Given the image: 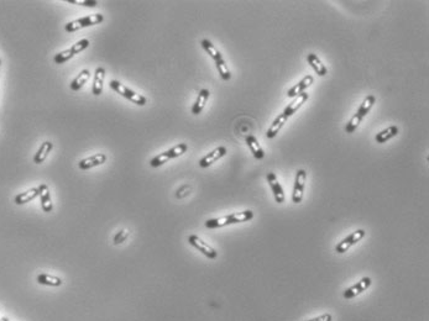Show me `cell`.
<instances>
[{"mask_svg": "<svg viewBox=\"0 0 429 321\" xmlns=\"http://www.w3.org/2000/svg\"><path fill=\"white\" fill-rule=\"evenodd\" d=\"M252 218H254V213L251 210H245L241 211V213H234L230 214V215L223 216V218L207 220L205 221V227H208V229H218V227L226 226V225L249 221Z\"/></svg>", "mask_w": 429, "mask_h": 321, "instance_id": "1", "label": "cell"}, {"mask_svg": "<svg viewBox=\"0 0 429 321\" xmlns=\"http://www.w3.org/2000/svg\"><path fill=\"white\" fill-rule=\"evenodd\" d=\"M104 16L102 14H93V15L84 16V18L77 19V20H73V21L68 22L64 26V30L67 32H74L78 31V30L83 29V27L93 26V25H98L101 22H103Z\"/></svg>", "mask_w": 429, "mask_h": 321, "instance_id": "2", "label": "cell"}, {"mask_svg": "<svg viewBox=\"0 0 429 321\" xmlns=\"http://www.w3.org/2000/svg\"><path fill=\"white\" fill-rule=\"evenodd\" d=\"M110 88L113 90H115L118 94L122 95V97L126 98V99H129L130 101L135 103L136 105L143 106L146 103H147V100H146V98L143 97V95L138 94V93L133 92V90L129 89V88L125 87V85H123L122 83H119L118 80H111Z\"/></svg>", "mask_w": 429, "mask_h": 321, "instance_id": "3", "label": "cell"}, {"mask_svg": "<svg viewBox=\"0 0 429 321\" xmlns=\"http://www.w3.org/2000/svg\"><path fill=\"white\" fill-rule=\"evenodd\" d=\"M187 148L188 147H187V145H185V143H180V145L175 146V147H172L171 150L166 151V152L161 153V155H159V156H156L155 158H152L151 162H150V164H151V167L162 166L163 163H166L167 160H172V158H176V157H178V156L183 155V153L187 151Z\"/></svg>", "mask_w": 429, "mask_h": 321, "instance_id": "4", "label": "cell"}, {"mask_svg": "<svg viewBox=\"0 0 429 321\" xmlns=\"http://www.w3.org/2000/svg\"><path fill=\"white\" fill-rule=\"evenodd\" d=\"M306 179H307V173L305 169H300L296 174V182H294L293 194H292V201L296 204H300L303 199V192H305Z\"/></svg>", "mask_w": 429, "mask_h": 321, "instance_id": "5", "label": "cell"}, {"mask_svg": "<svg viewBox=\"0 0 429 321\" xmlns=\"http://www.w3.org/2000/svg\"><path fill=\"white\" fill-rule=\"evenodd\" d=\"M188 242L191 243L194 248H197L199 252L203 253L205 257L210 258V260H215V258H217L218 256L217 251H215L212 246H209L208 243L204 242L203 240L199 239L197 235H191V236L188 237Z\"/></svg>", "mask_w": 429, "mask_h": 321, "instance_id": "6", "label": "cell"}, {"mask_svg": "<svg viewBox=\"0 0 429 321\" xmlns=\"http://www.w3.org/2000/svg\"><path fill=\"white\" fill-rule=\"evenodd\" d=\"M364 236H365V231H364L363 229L356 230V231H354L352 234H350L349 236L345 237L342 242L338 243L337 247H335V252L337 253L347 252L351 246H354L356 242H359Z\"/></svg>", "mask_w": 429, "mask_h": 321, "instance_id": "7", "label": "cell"}, {"mask_svg": "<svg viewBox=\"0 0 429 321\" xmlns=\"http://www.w3.org/2000/svg\"><path fill=\"white\" fill-rule=\"evenodd\" d=\"M370 285H371V278H368V277H364V278L360 279L356 284H354L352 287H350L349 289L345 290L343 295H344L345 299H352V298H355L356 295L365 292Z\"/></svg>", "mask_w": 429, "mask_h": 321, "instance_id": "8", "label": "cell"}, {"mask_svg": "<svg viewBox=\"0 0 429 321\" xmlns=\"http://www.w3.org/2000/svg\"><path fill=\"white\" fill-rule=\"evenodd\" d=\"M225 155H226V148L224 147V146H220V147L215 148L214 151L208 153L207 156H204V157L199 160V166H201L202 168H207V167L212 166L215 160H220V158L224 157Z\"/></svg>", "mask_w": 429, "mask_h": 321, "instance_id": "9", "label": "cell"}, {"mask_svg": "<svg viewBox=\"0 0 429 321\" xmlns=\"http://www.w3.org/2000/svg\"><path fill=\"white\" fill-rule=\"evenodd\" d=\"M267 182L270 184L271 189H272L273 193V197H275V200L277 201L278 204H282L285 201V193L284 189H282L281 184L278 183L277 181V177H276L275 173H268L267 174Z\"/></svg>", "mask_w": 429, "mask_h": 321, "instance_id": "10", "label": "cell"}, {"mask_svg": "<svg viewBox=\"0 0 429 321\" xmlns=\"http://www.w3.org/2000/svg\"><path fill=\"white\" fill-rule=\"evenodd\" d=\"M106 160V156L104 153H97L94 156H90V157L84 158L80 162V168L83 169V171H87V169L93 168V167H97V166H101V164L105 163Z\"/></svg>", "mask_w": 429, "mask_h": 321, "instance_id": "11", "label": "cell"}, {"mask_svg": "<svg viewBox=\"0 0 429 321\" xmlns=\"http://www.w3.org/2000/svg\"><path fill=\"white\" fill-rule=\"evenodd\" d=\"M39 190H40V197L41 200V206H42V210L45 213H51L53 209V204H52V200H51V195H50V190H48V187L46 184H41L39 187Z\"/></svg>", "mask_w": 429, "mask_h": 321, "instance_id": "12", "label": "cell"}, {"mask_svg": "<svg viewBox=\"0 0 429 321\" xmlns=\"http://www.w3.org/2000/svg\"><path fill=\"white\" fill-rule=\"evenodd\" d=\"M313 80H314V79H313L312 76H306L305 78H303L302 80L298 83V84L294 85L293 88H291V89L288 90V93H287V97L294 98V97H298V95H301L302 93H305V90L307 89V88L309 87L310 84H312Z\"/></svg>", "mask_w": 429, "mask_h": 321, "instance_id": "13", "label": "cell"}, {"mask_svg": "<svg viewBox=\"0 0 429 321\" xmlns=\"http://www.w3.org/2000/svg\"><path fill=\"white\" fill-rule=\"evenodd\" d=\"M104 78H105V69L103 67H98L96 69V74H94V82H93V94L94 95H101L103 92V83Z\"/></svg>", "mask_w": 429, "mask_h": 321, "instance_id": "14", "label": "cell"}, {"mask_svg": "<svg viewBox=\"0 0 429 321\" xmlns=\"http://www.w3.org/2000/svg\"><path fill=\"white\" fill-rule=\"evenodd\" d=\"M307 100H308V94H307V93H302V94H301V95H298V97H297V99L294 100V101H292V103L289 104V105L287 106L286 109H285L284 115L286 116L287 119H288L289 116L293 115V114L296 113V111L298 110V109H300L301 106H302V104H305L306 101H307Z\"/></svg>", "mask_w": 429, "mask_h": 321, "instance_id": "15", "label": "cell"}, {"mask_svg": "<svg viewBox=\"0 0 429 321\" xmlns=\"http://www.w3.org/2000/svg\"><path fill=\"white\" fill-rule=\"evenodd\" d=\"M39 194H40L39 187L31 188V189L26 190V192L20 193V194L16 195L15 199H14V201H15L18 205H22V204H26V203H29V201H31V200H34L35 198L39 197Z\"/></svg>", "mask_w": 429, "mask_h": 321, "instance_id": "16", "label": "cell"}, {"mask_svg": "<svg viewBox=\"0 0 429 321\" xmlns=\"http://www.w3.org/2000/svg\"><path fill=\"white\" fill-rule=\"evenodd\" d=\"M37 283H40L42 285H47V287H60L63 282H62V279L59 278V277L41 273L37 276Z\"/></svg>", "mask_w": 429, "mask_h": 321, "instance_id": "17", "label": "cell"}, {"mask_svg": "<svg viewBox=\"0 0 429 321\" xmlns=\"http://www.w3.org/2000/svg\"><path fill=\"white\" fill-rule=\"evenodd\" d=\"M208 98H209V90L202 89L201 92H199L198 98H197L196 103H194L193 108H192V113H193L194 115H198V114L202 113V110L204 109V105L207 103Z\"/></svg>", "mask_w": 429, "mask_h": 321, "instance_id": "18", "label": "cell"}, {"mask_svg": "<svg viewBox=\"0 0 429 321\" xmlns=\"http://www.w3.org/2000/svg\"><path fill=\"white\" fill-rule=\"evenodd\" d=\"M52 148H53V143L50 142V141H45V142L41 145V147L39 148V151L36 152V155H35V157H34L35 163H37V164L42 163L43 160L47 158L48 153L51 152V150H52Z\"/></svg>", "mask_w": 429, "mask_h": 321, "instance_id": "19", "label": "cell"}, {"mask_svg": "<svg viewBox=\"0 0 429 321\" xmlns=\"http://www.w3.org/2000/svg\"><path fill=\"white\" fill-rule=\"evenodd\" d=\"M286 121H287V118L284 115V114L280 116H277V119H276L275 121L272 122V125H271L270 129L267 130V134H266V136H267L268 139H273V137H275L276 135L280 132V130L284 127V125L286 124Z\"/></svg>", "mask_w": 429, "mask_h": 321, "instance_id": "20", "label": "cell"}, {"mask_svg": "<svg viewBox=\"0 0 429 321\" xmlns=\"http://www.w3.org/2000/svg\"><path fill=\"white\" fill-rule=\"evenodd\" d=\"M307 60H308V62H309L310 66H312V68L314 69L315 72H317V74H318V76H321V77L326 76L327 72H328L327 71V67L324 66L323 63H322L321 60L317 57V55H314V53H310V55H308Z\"/></svg>", "mask_w": 429, "mask_h": 321, "instance_id": "21", "label": "cell"}, {"mask_svg": "<svg viewBox=\"0 0 429 321\" xmlns=\"http://www.w3.org/2000/svg\"><path fill=\"white\" fill-rule=\"evenodd\" d=\"M246 143L247 146H249L250 150H251L252 155H254L255 158H257V160H263V158L265 157V152H264V150L261 148V146L259 145L257 140L255 139L254 136H247Z\"/></svg>", "mask_w": 429, "mask_h": 321, "instance_id": "22", "label": "cell"}, {"mask_svg": "<svg viewBox=\"0 0 429 321\" xmlns=\"http://www.w3.org/2000/svg\"><path fill=\"white\" fill-rule=\"evenodd\" d=\"M89 77H90L89 71H88V69H83V71L81 72V73L73 79V80H72L71 89L72 90H80L81 88H82L83 85H84L85 83L88 82Z\"/></svg>", "mask_w": 429, "mask_h": 321, "instance_id": "23", "label": "cell"}, {"mask_svg": "<svg viewBox=\"0 0 429 321\" xmlns=\"http://www.w3.org/2000/svg\"><path fill=\"white\" fill-rule=\"evenodd\" d=\"M397 134H398V127L397 126L387 127L386 130H384V131L379 132V134L376 135V142L377 143L386 142V141H388L389 139L395 137Z\"/></svg>", "mask_w": 429, "mask_h": 321, "instance_id": "24", "label": "cell"}, {"mask_svg": "<svg viewBox=\"0 0 429 321\" xmlns=\"http://www.w3.org/2000/svg\"><path fill=\"white\" fill-rule=\"evenodd\" d=\"M202 47L207 51L208 55H209L215 62L219 61V60H223L222 53H220L219 51H218L217 48L214 47V45H212V42H210V41H208V40H203V41H202Z\"/></svg>", "mask_w": 429, "mask_h": 321, "instance_id": "25", "label": "cell"}, {"mask_svg": "<svg viewBox=\"0 0 429 321\" xmlns=\"http://www.w3.org/2000/svg\"><path fill=\"white\" fill-rule=\"evenodd\" d=\"M375 97L374 95H368V98H366L365 100H364L363 101V104H361V106H360V109H359L358 110V113L360 114V116L361 118H365L366 116V114L368 113V111H370V109L372 108V105H374L375 104Z\"/></svg>", "mask_w": 429, "mask_h": 321, "instance_id": "26", "label": "cell"}, {"mask_svg": "<svg viewBox=\"0 0 429 321\" xmlns=\"http://www.w3.org/2000/svg\"><path fill=\"white\" fill-rule=\"evenodd\" d=\"M74 56L76 55L73 53V51H72L71 48H68V50L60 52L59 55H56L55 58H53V61H55V63L61 64V63H64V62L69 61V60H71V58H73Z\"/></svg>", "mask_w": 429, "mask_h": 321, "instance_id": "27", "label": "cell"}, {"mask_svg": "<svg viewBox=\"0 0 429 321\" xmlns=\"http://www.w3.org/2000/svg\"><path fill=\"white\" fill-rule=\"evenodd\" d=\"M215 64H217V68L218 72H219L220 77H222L224 80H229V79L231 78V74L230 71H229L228 66H226L225 61H224V60H219V61L215 62Z\"/></svg>", "mask_w": 429, "mask_h": 321, "instance_id": "28", "label": "cell"}, {"mask_svg": "<svg viewBox=\"0 0 429 321\" xmlns=\"http://www.w3.org/2000/svg\"><path fill=\"white\" fill-rule=\"evenodd\" d=\"M88 46H89V41H88V40H85V39H83V40H81V41H78V42L74 43V45L71 47V50L73 51L74 55H77V53H80V52H82V51H84L85 48L88 47Z\"/></svg>", "mask_w": 429, "mask_h": 321, "instance_id": "29", "label": "cell"}, {"mask_svg": "<svg viewBox=\"0 0 429 321\" xmlns=\"http://www.w3.org/2000/svg\"><path fill=\"white\" fill-rule=\"evenodd\" d=\"M127 236H129V231H127V230H122V231H119L117 235H115L114 239H113L114 245H119V243L124 242L125 240L127 239Z\"/></svg>", "mask_w": 429, "mask_h": 321, "instance_id": "30", "label": "cell"}, {"mask_svg": "<svg viewBox=\"0 0 429 321\" xmlns=\"http://www.w3.org/2000/svg\"><path fill=\"white\" fill-rule=\"evenodd\" d=\"M67 1L71 4H78V5H82V6H89V8L98 5V3H97V1H93V0H67Z\"/></svg>", "mask_w": 429, "mask_h": 321, "instance_id": "31", "label": "cell"}, {"mask_svg": "<svg viewBox=\"0 0 429 321\" xmlns=\"http://www.w3.org/2000/svg\"><path fill=\"white\" fill-rule=\"evenodd\" d=\"M333 320V316L330 314H323V315L318 316V318H314V319H310V320L307 321H331Z\"/></svg>", "mask_w": 429, "mask_h": 321, "instance_id": "32", "label": "cell"}, {"mask_svg": "<svg viewBox=\"0 0 429 321\" xmlns=\"http://www.w3.org/2000/svg\"><path fill=\"white\" fill-rule=\"evenodd\" d=\"M0 321H9V319L8 318H1L0 319Z\"/></svg>", "mask_w": 429, "mask_h": 321, "instance_id": "33", "label": "cell"}, {"mask_svg": "<svg viewBox=\"0 0 429 321\" xmlns=\"http://www.w3.org/2000/svg\"><path fill=\"white\" fill-rule=\"evenodd\" d=\"M0 64H1V61H0Z\"/></svg>", "mask_w": 429, "mask_h": 321, "instance_id": "34", "label": "cell"}]
</instances>
